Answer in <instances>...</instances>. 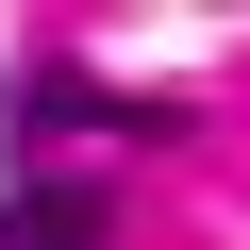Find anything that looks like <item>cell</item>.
Segmentation results:
<instances>
[{
    "instance_id": "obj_1",
    "label": "cell",
    "mask_w": 250,
    "mask_h": 250,
    "mask_svg": "<svg viewBox=\"0 0 250 250\" xmlns=\"http://www.w3.org/2000/svg\"><path fill=\"white\" fill-rule=\"evenodd\" d=\"M0 250H117V184H83V167H34L17 200H0Z\"/></svg>"
}]
</instances>
